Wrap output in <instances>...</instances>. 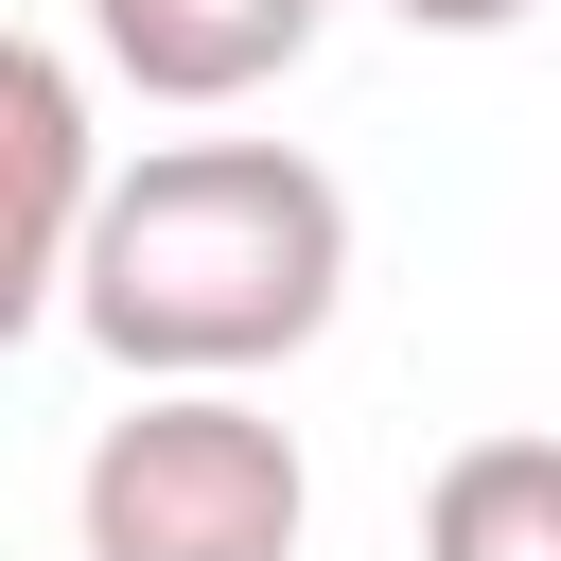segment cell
Segmentation results:
<instances>
[{"label": "cell", "mask_w": 561, "mask_h": 561, "mask_svg": "<svg viewBox=\"0 0 561 561\" xmlns=\"http://www.w3.org/2000/svg\"><path fill=\"white\" fill-rule=\"evenodd\" d=\"M333 298H351V193L298 140H158L140 175H105L70 263L88 351L140 386H245L316 351Z\"/></svg>", "instance_id": "obj_1"}, {"label": "cell", "mask_w": 561, "mask_h": 561, "mask_svg": "<svg viewBox=\"0 0 561 561\" xmlns=\"http://www.w3.org/2000/svg\"><path fill=\"white\" fill-rule=\"evenodd\" d=\"M70 526H88V561H298L316 473L245 386H140L88 438Z\"/></svg>", "instance_id": "obj_2"}, {"label": "cell", "mask_w": 561, "mask_h": 561, "mask_svg": "<svg viewBox=\"0 0 561 561\" xmlns=\"http://www.w3.org/2000/svg\"><path fill=\"white\" fill-rule=\"evenodd\" d=\"M88 210H105L88 88H70V53L0 35V351H18V333L70 298V263H88Z\"/></svg>", "instance_id": "obj_3"}, {"label": "cell", "mask_w": 561, "mask_h": 561, "mask_svg": "<svg viewBox=\"0 0 561 561\" xmlns=\"http://www.w3.org/2000/svg\"><path fill=\"white\" fill-rule=\"evenodd\" d=\"M316 18H333V0H88L105 70H123L140 105H245V88H280V70L316 53Z\"/></svg>", "instance_id": "obj_4"}, {"label": "cell", "mask_w": 561, "mask_h": 561, "mask_svg": "<svg viewBox=\"0 0 561 561\" xmlns=\"http://www.w3.org/2000/svg\"><path fill=\"white\" fill-rule=\"evenodd\" d=\"M421 561H561V438H473V456H438Z\"/></svg>", "instance_id": "obj_5"}, {"label": "cell", "mask_w": 561, "mask_h": 561, "mask_svg": "<svg viewBox=\"0 0 561 561\" xmlns=\"http://www.w3.org/2000/svg\"><path fill=\"white\" fill-rule=\"evenodd\" d=\"M386 18H403V35H508L526 0H386Z\"/></svg>", "instance_id": "obj_6"}]
</instances>
